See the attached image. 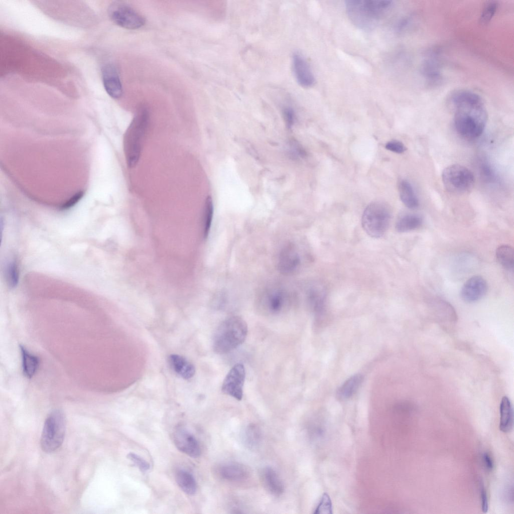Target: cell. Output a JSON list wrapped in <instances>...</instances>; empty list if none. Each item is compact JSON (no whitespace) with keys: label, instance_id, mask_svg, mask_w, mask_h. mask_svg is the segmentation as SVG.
I'll list each match as a JSON object with an SVG mask.
<instances>
[{"label":"cell","instance_id":"obj_21","mask_svg":"<svg viewBox=\"0 0 514 514\" xmlns=\"http://www.w3.org/2000/svg\"><path fill=\"white\" fill-rule=\"evenodd\" d=\"M22 357L23 372L28 378H32L37 371L39 365V358L30 352L22 345H20Z\"/></svg>","mask_w":514,"mask_h":514},{"label":"cell","instance_id":"obj_18","mask_svg":"<svg viewBox=\"0 0 514 514\" xmlns=\"http://www.w3.org/2000/svg\"><path fill=\"white\" fill-rule=\"evenodd\" d=\"M220 475L229 481H240L246 478L249 475L248 468L238 463H229L221 466L219 469Z\"/></svg>","mask_w":514,"mask_h":514},{"label":"cell","instance_id":"obj_28","mask_svg":"<svg viewBox=\"0 0 514 514\" xmlns=\"http://www.w3.org/2000/svg\"><path fill=\"white\" fill-rule=\"evenodd\" d=\"M213 214V205L212 198L208 196L206 199L203 216V235L207 237L211 227Z\"/></svg>","mask_w":514,"mask_h":514},{"label":"cell","instance_id":"obj_16","mask_svg":"<svg viewBox=\"0 0 514 514\" xmlns=\"http://www.w3.org/2000/svg\"><path fill=\"white\" fill-rule=\"evenodd\" d=\"M300 264V258L296 248L288 245L281 251L278 262V268L285 275L294 273Z\"/></svg>","mask_w":514,"mask_h":514},{"label":"cell","instance_id":"obj_39","mask_svg":"<svg viewBox=\"0 0 514 514\" xmlns=\"http://www.w3.org/2000/svg\"><path fill=\"white\" fill-rule=\"evenodd\" d=\"M483 461L485 468L491 471L493 468V460L488 453L484 452L482 455Z\"/></svg>","mask_w":514,"mask_h":514},{"label":"cell","instance_id":"obj_6","mask_svg":"<svg viewBox=\"0 0 514 514\" xmlns=\"http://www.w3.org/2000/svg\"><path fill=\"white\" fill-rule=\"evenodd\" d=\"M391 217V209L387 204L379 201L372 202L363 212L362 228L370 237L379 238L387 231Z\"/></svg>","mask_w":514,"mask_h":514},{"label":"cell","instance_id":"obj_19","mask_svg":"<svg viewBox=\"0 0 514 514\" xmlns=\"http://www.w3.org/2000/svg\"><path fill=\"white\" fill-rule=\"evenodd\" d=\"M499 429L503 433H509L513 429V411L512 404L508 397H503L499 407Z\"/></svg>","mask_w":514,"mask_h":514},{"label":"cell","instance_id":"obj_5","mask_svg":"<svg viewBox=\"0 0 514 514\" xmlns=\"http://www.w3.org/2000/svg\"><path fill=\"white\" fill-rule=\"evenodd\" d=\"M66 428V417L60 410L52 411L47 416L43 428L40 443L43 451L52 453L62 445Z\"/></svg>","mask_w":514,"mask_h":514},{"label":"cell","instance_id":"obj_22","mask_svg":"<svg viewBox=\"0 0 514 514\" xmlns=\"http://www.w3.org/2000/svg\"><path fill=\"white\" fill-rule=\"evenodd\" d=\"M263 478L265 485L273 494L280 495L284 491V485L277 472L271 467H267L263 471Z\"/></svg>","mask_w":514,"mask_h":514},{"label":"cell","instance_id":"obj_24","mask_svg":"<svg viewBox=\"0 0 514 514\" xmlns=\"http://www.w3.org/2000/svg\"><path fill=\"white\" fill-rule=\"evenodd\" d=\"M176 482L180 488L187 494L194 495L197 489V484L194 476L189 472L179 470L176 474Z\"/></svg>","mask_w":514,"mask_h":514},{"label":"cell","instance_id":"obj_30","mask_svg":"<svg viewBox=\"0 0 514 514\" xmlns=\"http://www.w3.org/2000/svg\"><path fill=\"white\" fill-rule=\"evenodd\" d=\"M332 503L330 497L327 492H324L322 494L314 513L332 514Z\"/></svg>","mask_w":514,"mask_h":514},{"label":"cell","instance_id":"obj_33","mask_svg":"<svg viewBox=\"0 0 514 514\" xmlns=\"http://www.w3.org/2000/svg\"><path fill=\"white\" fill-rule=\"evenodd\" d=\"M127 457L141 472H145L149 469L150 466L149 463L136 453L131 452L127 454Z\"/></svg>","mask_w":514,"mask_h":514},{"label":"cell","instance_id":"obj_12","mask_svg":"<svg viewBox=\"0 0 514 514\" xmlns=\"http://www.w3.org/2000/svg\"><path fill=\"white\" fill-rule=\"evenodd\" d=\"M174 442L179 450L192 458L201 454V449L195 437L185 428H176L173 433Z\"/></svg>","mask_w":514,"mask_h":514},{"label":"cell","instance_id":"obj_13","mask_svg":"<svg viewBox=\"0 0 514 514\" xmlns=\"http://www.w3.org/2000/svg\"><path fill=\"white\" fill-rule=\"evenodd\" d=\"M488 285L481 276H474L469 278L463 285L460 296L468 303H473L482 298L487 293Z\"/></svg>","mask_w":514,"mask_h":514},{"label":"cell","instance_id":"obj_31","mask_svg":"<svg viewBox=\"0 0 514 514\" xmlns=\"http://www.w3.org/2000/svg\"><path fill=\"white\" fill-rule=\"evenodd\" d=\"M497 7L494 1L487 3L483 7L480 15V21L482 24L488 23L493 17Z\"/></svg>","mask_w":514,"mask_h":514},{"label":"cell","instance_id":"obj_23","mask_svg":"<svg viewBox=\"0 0 514 514\" xmlns=\"http://www.w3.org/2000/svg\"><path fill=\"white\" fill-rule=\"evenodd\" d=\"M400 199L408 208L415 209L418 207L419 202L411 184L407 180H403L399 185Z\"/></svg>","mask_w":514,"mask_h":514},{"label":"cell","instance_id":"obj_35","mask_svg":"<svg viewBox=\"0 0 514 514\" xmlns=\"http://www.w3.org/2000/svg\"><path fill=\"white\" fill-rule=\"evenodd\" d=\"M291 154L296 158H303L306 153L302 146L296 142H292L290 145Z\"/></svg>","mask_w":514,"mask_h":514},{"label":"cell","instance_id":"obj_17","mask_svg":"<svg viewBox=\"0 0 514 514\" xmlns=\"http://www.w3.org/2000/svg\"><path fill=\"white\" fill-rule=\"evenodd\" d=\"M168 362L171 369L185 379L191 378L195 374V366L183 356L170 354L168 357Z\"/></svg>","mask_w":514,"mask_h":514},{"label":"cell","instance_id":"obj_11","mask_svg":"<svg viewBox=\"0 0 514 514\" xmlns=\"http://www.w3.org/2000/svg\"><path fill=\"white\" fill-rule=\"evenodd\" d=\"M422 73L428 84L437 85L442 80L440 52L437 49L427 51L422 64Z\"/></svg>","mask_w":514,"mask_h":514},{"label":"cell","instance_id":"obj_26","mask_svg":"<svg viewBox=\"0 0 514 514\" xmlns=\"http://www.w3.org/2000/svg\"><path fill=\"white\" fill-rule=\"evenodd\" d=\"M495 254L498 263L507 271L513 272L514 268L513 247L508 245H501L497 248Z\"/></svg>","mask_w":514,"mask_h":514},{"label":"cell","instance_id":"obj_29","mask_svg":"<svg viewBox=\"0 0 514 514\" xmlns=\"http://www.w3.org/2000/svg\"><path fill=\"white\" fill-rule=\"evenodd\" d=\"M6 274L9 286L12 288L16 287L19 280V272L15 261H11L7 265Z\"/></svg>","mask_w":514,"mask_h":514},{"label":"cell","instance_id":"obj_15","mask_svg":"<svg viewBox=\"0 0 514 514\" xmlns=\"http://www.w3.org/2000/svg\"><path fill=\"white\" fill-rule=\"evenodd\" d=\"M104 89L112 98L117 99L122 94V87L115 67L112 64L105 65L102 70Z\"/></svg>","mask_w":514,"mask_h":514},{"label":"cell","instance_id":"obj_8","mask_svg":"<svg viewBox=\"0 0 514 514\" xmlns=\"http://www.w3.org/2000/svg\"><path fill=\"white\" fill-rule=\"evenodd\" d=\"M109 17L117 25L130 30L140 28L145 24V19L134 9L126 3L115 1L108 10Z\"/></svg>","mask_w":514,"mask_h":514},{"label":"cell","instance_id":"obj_14","mask_svg":"<svg viewBox=\"0 0 514 514\" xmlns=\"http://www.w3.org/2000/svg\"><path fill=\"white\" fill-rule=\"evenodd\" d=\"M292 62L293 73L297 83L304 88L313 86L315 82V77L303 56L298 52L294 53Z\"/></svg>","mask_w":514,"mask_h":514},{"label":"cell","instance_id":"obj_36","mask_svg":"<svg viewBox=\"0 0 514 514\" xmlns=\"http://www.w3.org/2000/svg\"><path fill=\"white\" fill-rule=\"evenodd\" d=\"M283 113L287 125L290 127L294 123L295 114L293 109L289 107H285L283 110Z\"/></svg>","mask_w":514,"mask_h":514},{"label":"cell","instance_id":"obj_38","mask_svg":"<svg viewBox=\"0 0 514 514\" xmlns=\"http://www.w3.org/2000/svg\"><path fill=\"white\" fill-rule=\"evenodd\" d=\"M480 498L482 511L486 513L488 509V501L486 491L483 485H481L480 487Z\"/></svg>","mask_w":514,"mask_h":514},{"label":"cell","instance_id":"obj_3","mask_svg":"<svg viewBox=\"0 0 514 514\" xmlns=\"http://www.w3.org/2000/svg\"><path fill=\"white\" fill-rule=\"evenodd\" d=\"M248 332L246 322L241 317L232 316L225 319L217 327L213 339V349L218 354L228 353L240 346Z\"/></svg>","mask_w":514,"mask_h":514},{"label":"cell","instance_id":"obj_9","mask_svg":"<svg viewBox=\"0 0 514 514\" xmlns=\"http://www.w3.org/2000/svg\"><path fill=\"white\" fill-rule=\"evenodd\" d=\"M289 303L287 294L279 288L264 291L259 300V308L267 314L276 315L284 311Z\"/></svg>","mask_w":514,"mask_h":514},{"label":"cell","instance_id":"obj_4","mask_svg":"<svg viewBox=\"0 0 514 514\" xmlns=\"http://www.w3.org/2000/svg\"><path fill=\"white\" fill-rule=\"evenodd\" d=\"M149 119L147 108H140L125 134L124 153L127 164L130 168L135 166L139 160Z\"/></svg>","mask_w":514,"mask_h":514},{"label":"cell","instance_id":"obj_34","mask_svg":"<svg viewBox=\"0 0 514 514\" xmlns=\"http://www.w3.org/2000/svg\"><path fill=\"white\" fill-rule=\"evenodd\" d=\"M385 147L387 150L397 154H402L407 150L403 143L397 140L388 142Z\"/></svg>","mask_w":514,"mask_h":514},{"label":"cell","instance_id":"obj_10","mask_svg":"<svg viewBox=\"0 0 514 514\" xmlns=\"http://www.w3.org/2000/svg\"><path fill=\"white\" fill-rule=\"evenodd\" d=\"M245 370L244 365L235 364L228 371L223 381L221 391L225 395L240 401L243 397Z\"/></svg>","mask_w":514,"mask_h":514},{"label":"cell","instance_id":"obj_32","mask_svg":"<svg viewBox=\"0 0 514 514\" xmlns=\"http://www.w3.org/2000/svg\"><path fill=\"white\" fill-rule=\"evenodd\" d=\"M245 439L248 445H257L260 439V433L256 426L252 425L248 427L246 431Z\"/></svg>","mask_w":514,"mask_h":514},{"label":"cell","instance_id":"obj_7","mask_svg":"<svg viewBox=\"0 0 514 514\" xmlns=\"http://www.w3.org/2000/svg\"><path fill=\"white\" fill-rule=\"evenodd\" d=\"M442 180L445 189L451 193L462 194L468 193L474 184L473 173L460 164H453L445 168L442 173Z\"/></svg>","mask_w":514,"mask_h":514},{"label":"cell","instance_id":"obj_2","mask_svg":"<svg viewBox=\"0 0 514 514\" xmlns=\"http://www.w3.org/2000/svg\"><path fill=\"white\" fill-rule=\"evenodd\" d=\"M392 5V1L383 0H349L345 4L351 22L366 30L374 28Z\"/></svg>","mask_w":514,"mask_h":514},{"label":"cell","instance_id":"obj_20","mask_svg":"<svg viewBox=\"0 0 514 514\" xmlns=\"http://www.w3.org/2000/svg\"><path fill=\"white\" fill-rule=\"evenodd\" d=\"M363 375L360 373L355 374L349 377L337 390V398L341 400L350 398L357 391L363 381Z\"/></svg>","mask_w":514,"mask_h":514},{"label":"cell","instance_id":"obj_27","mask_svg":"<svg viewBox=\"0 0 514 514\" xmlns=\"http://www.w3.org/2000/svg\"><path fill=\"white\" fill-rule=\"evenodd\" d=\"M309 302L310 306L317 315H321L324 310L325 293L321 287H315L312 288L309 293Z\"/></svg>","mask_w":514,"mask_h":514},{"label":"cell","instance_id":"obj_25","mask_svg":"<svg viewBox=\"0 0 514 514\" xmlns=\"http://www.w3.org/2000/svg\"><path fill=\"white\" fill-rule=\"evenodd\" d=\"M423 222L421 216L408 214L400 217L396 223V229L399 232L410 231L420 227Z\"/></svg>","mask_w":514,"mask_h":514},{"label":"cell","instance_id":"obj_1","mask_svg":"<svg viewBox=\"0 0 514 514\" xmlns=\"http://www.w3.org/2000/svg\"><path fill=\"white\" fill-rule=\"evenodd\" d=\"M450 102L454 110V124L457 133L467 139L479 137L488 118L481 97L473 91L459 90L451 94Z\"/></svg>","mask_w":514,"mask_h":514},{"label":"cell","instance_id":"obj_37","mask_svg":"<svg viewBox=\"0 0 514 514\" xmlns=\"http://www.w3.org/2000/svg\"><path fill=\"white\" fill-rule=\"evenodd\" d=\"M83 195V192L80 191L76 193L73 197H72L69 200H68L65 204H63L61 206L62 209H67L70 207L73 206L77 202L79 201L80 199L82 197Z\"/></svg>","mask_w":514,"mask_h":514}]
</instances>
